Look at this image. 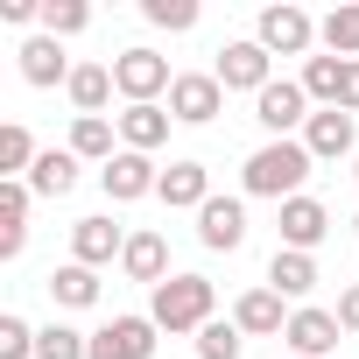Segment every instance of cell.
<instances>
[{"label": "cell", "instance_id": "obj_20", "mask_svg": "<svg viewBox=\"0 0 359 359\" xmlns=\"http://www.w3.org/2000/svg\"><path fill=\"white\" fill-rule=\"evenodd\" d=\"M64 92H71L78 120H106V99H113V64H78Z\"/></svg>", "mask_w": 359, "mask_h": 359}, {"label": "cell", "instance_id": "obj_36", "mask_svg": "<svg viewBox=\"0 0 359 359\" xmlns=\"http://www.w3.org/2000/svg\"><path fill=\"white\" fill-rule=\"evenodd\" d=\"M352 240H359V219H352Z\"/></svg>", "mask_w": 359, "mask_h": 359}, {"label": "cell", "instance_id": "obj_30", "mask_svg": "<svg viewBox=\"0 0 359 359\" xmlns=\"http://www.w3.org/2000/svg\"><path fill=\"white\" fill-rule=\"evenodd\" d=\"M141 15L169 36H184V29H198V0H141Z\"/></svg>", "mask_w": 359, "mask_h": 359}, {"label": "cell", "instance_id": "obj_19", "mask_svg": "<svg viewBox=\"0 0 359 359\" xmlns=\"http://www.w3.org/2000/svg\"><path fill=\"white\" fill-rule=\"evenodd\" d=\"M120 268H127V282H148V289H162V282H169V247H162V233H127V254H120Z\"/></svg>", "mask_w": 359, "mask_h": 359}, {"label": "cell", "instance_id": "obj_26", "mask_svg": "<svg viewBox=\"0 0 359 359\" xmlns=\"http://www.w3.org/2000/svg\"><path fill=\"white\" fill-rule=\"evenodd\" d=\"M113 127H120V120H78V127H71V155H78V162H113V155H120V148H113Z\"/></svg>", "mask_w": 359, "mask_h": 359}, {"label": "cell", "instance_id": "obj_18", "mask_svg": "<svg viewBox=\"0 0 359 359\" xmlns=\"http://www.w3.org/2000/svg\"><path fill=\"white\" fill-rule=\"evenodd\" d=\"M29 184L22 176H8V184H0V261H15L22 247H29Z\"/></svg>", "mask_w": 359, "mask_h": 359}, {"label": "cell", "instance_id": "obj_1", "mask_svg": "<svg viewBox=\"0 0 359 359\" xmlns=\"http://www.w3.org/2000/svg\"><path fill=\"white\" fill-rule=\"evenodd\" d=\"M310 169H317V155L289 134V141H268V148L247 155L240 184H247V198H275V205H289V198H303V176H310Z\"/></svg>", "mask_w": 359, "mask_h": 359}, {"label": "cell", "instance_id": "obj_13", "mask_svg": "<svg viewBox=\"0 0 359 359\" xmlns=\"http://www.w3.org/2000/svg\"><path fill=\"white\" fill-rule=\"evenodd\" d=\"M198 240H205L212 254L247 247V205H240V198H212V205L198 212Z\"/></svg>", "mask_w": 359, "mask_h": 359}, {"label": "cell", "instance_id": "obj_32", "mask_svg": "<svg viewBox=\"0 0 359 359\" xmlns=\"http://www.w3.org/2000/svg\"><path fill=\"white\" fill-rule=\"evenodd\" d=\"M0 359H36V324L29 317H0Z\"/></svg>", "mask_w": 359, "mask_h": 359}, {"label": "cell", "instance_id": "obj_16", "mask_svg": "<svg viewBox=\"0 0 359 359\" xmlns=\"http://www.w3.org/2000/svg\"><path fill=\"white\" fill-rule=\"evenodd\" d=\"M120 254H127V233H120L113 219H78V226H71V261L106 268V261H120Z\"/></svg>", "mask_w": 359, "mask_h": 359}, {"label": "cell", "instance_id": "obj_27", "mask_svg": "<svg viewBox=\"0 0 359 359\" xmlns=\"http://www.w3.org/2000/svg\"><path fill=\"white\" fill-rule=\"evenodd\" d=\"M29 169H36V141H29L22 120H8L0 127V184H8V176H29Z\"/></svg>", "mask_w": 359, "mask_h": 359}, {"label": "cell", "instance_id": "obj_7", "mask_svg": "<svg viewBox=\"0 0 359 359\" xmlns=\"http://www.w3.org/2000/svg\"><path fill=\"white\" fill-rule=\"evenodd\" d=\"M254 120H261L275 141H289V127H310V92H303V78H275V85L254 99Z\"/></svg>", "mask_w": 359, "mask_h": 359}, {"label": "cell", "instance_id": "obj_22", "mask_svg": "<svg viewBox=\"0 0 359 359\" xmlns=\"http://www.w3.org/2000/svg\"><path fill=\"white\" fill-rule=\"evenodd\" d=\"M162 141H169V113H162V106H127V113H120V148L155 155Z\"/></svg>", "mask_w": 359, "mask_h": 359}, {"label": "cell", "instance_id": "obj_17", "mask_svg": "<svg viewBox=\"0 0 359 359\" xmlns=\"http://www.w3.org/2000/svg\"><path fill=\"white\" fill-rule=\"evenodd\" d=\"M233 324H240L247 338H282V331H289V310H282V296L261 282V289H247V296L233 303Z\"/></svg>", "mask_w": 359, "mask_h": 359}, {"label": "cell", "instance_id": "obj_12", "mask_svg": "<svg viewBox=\"0 0 359 359\" xmlns=\"http://www.w3.org/2000/svg\"><path fill=\"white\" fill-rule=\"evenodd\" d=\"M303 148H310L317 162H338V155H359V134H352V113H331V106H317V113H310V127H303Z\"/></svg>", "mask_w": 359, "mask_h": 359}, {"label": "cell", "instance_id": "obj_23", "mask_svg": "<svg viewBox=\"0 0 359 359\" xmlns=\"http://www.w3.org/2000/svg\"><path fill=\"white\" fill-rule=\"evenodd\" d=\"M268 289H275V296H310V289H317V254L275 247V261H268Z\"/></svg>", "mask_w": 359, "mask_h": 359}, {"label": "cell", "instance_id": "obj_28", "mask_svg": "<svg viewBox=\"0 0 359 359\" xmlns=\"http://www.w3.org/2000/svg\"><path fill=\"white\" fill-rule=\"evenodd\" d=\"M36 359H92V338L71 324H43L36 331Z\"/></svg>", "mask_w": 359, "mask_h": 359}, {"label": "cell", "instance_id": "obj_6", "mask_svg": "<svg viewBox=\"0 0 359 359\" xmlns=\"http://www.w3.org/2000/svg\"><path fill=\"white\" fill-rule=\"evenodd\" d=\"M268 64H275V57H268V50H261V43L247 36V43H226V50H219L212 78H219L226 92H254V99H261V92L275 85V71H268Z\"/></svg>", "mask_w": 359, "mask_h": 359}, {"label": "cell", "instance_id": "obj_33", "mask_svg": "<svg viewBox=\"0 0 359 359\" xmlns=\"http://www.w3.org/2000/svg\"><path fill=\"white\" fill-rule=\"evenodd\" d=\"M0 22L22 29V22H43V8H36V0H0Z\"/></svg>", "mask_w": 359, "mask_h": 359}, {"label": "cell", "instance_id": "obj_5", "mask_svg": "<svg viewBox=\"0 0 359 359\" xmlns=\"http://www.w3.org/2000/svg\"><path fill=\"white\" fill-rule=\"evenodd\" d=\"M254 43L268 50V57H310V43H317V22L303 15V8H261V22H254Z\"/></svg>", "mask_w": 359, "mask_h": 359}, {"label": "cell", "instance_id": "obj_34", "mask_svg": "<svg viewBox=\"0 0 359 359\" xmlns=\"http://www.w3.org/2000/svg\"><path fill=\"white\" fill-rule=\"evenodd\" d=\"M338 324H345V331H352V338H359V282H352V289H345V296H338Z\"/></svg>", "mask_w": 359, "mask_h": 359}, {"label": "cell", "instance_id": "obj_31", "mask_svg": "<svg viewBox=\"0 0 359 359\" xmlns=\"http://www.w3.org/2000/svg\"><path fill=\"white\" fill-rule=\"evenodd\" d=\"M240 345H247L240 324H219V317H212V324L198 331V359H240Z\"/></svg>", "mask_w": 359, "mask_h": 359}, {"label": "cell", "instance_id": "obj_21", "mask_svg": "<svg viewBox=\"0 0 359 359\" xmlns=\"http://www.w3.org/2000/svg\"><path fill=\"white\" fill-rule=\"evenodd\" d=\"M22 184H29L36 198H71V184H78V155H71V148H43Z\"/></svg>", "mask_w": 359, "mask_h": 359}, {"label": "cell", "instance_id": "obj_29", "mask_svg": "<svg viewBox=\"0 0 359 359\" xmlns=\"http://www.w3.org/2000/svg\"><path fill=\"white\" fill-rule=\"evenodd\" d=\"M85 22H92L85 0H43V36H57V43H64V36H78Z\"/></svg>", "mask_w": 359, "mask_h": 359}, {"label": "cell", "instance_id": "obj_11", "mask_svg": "<svg viewBox=\"0 0 359 359\" xmlns=\"http://www.w3.org/2000/svg\"><path fill=\"white\" fill-rule=\"evenodd\" d=\"M155 198H162L169 212H205V205H212V169H205V162H169Z\"/></svg>", "mask_w": 359, "mask_h": 359}, {"label": "cell", "instance_id": "obj_4", "mask_svg": "<svg viewBox=\"0 0 359 359\" xmlns=\"http://www.w3.org/2000/svg\"><path fill=\"white\" fill-rule=\"evenodd\" d=\"M226 113V85L212 71H176L169 85V120H184V127H212Z\"/></svg>", "mask_w": 359, "mask_h": 359}, {"label": "cell", "instance_id": "obj_10", "mask_svg": "<svg viewBox=\"0 0 359 359\" xmlns=\"http://www.w3.org/2000/svg\"><path fill=\"white\" fill-rule=\"evenodd\" d=\"M92 359H155V317H113L92 331Z\"/></svg>", "mask_w": 359, "mask_h": 359}, {"label": "cell", "instance_id": "obj_2", "mask_svg": "<svg viewBox=\"0 0 359 359\" xmlns=\"http://www.w3.org/2000/svg\"><path fill=\"white\" fill-rule=\"evenodd\" d=\"M212 303H219V296H212L205 275H169V282L155 289L148 317H155V331L176 338V331H205V324H212Z\"/></svg>", "mask_w": 359, "mask_h": 359}, {"label": "cell", "instance_id": "obj_14", "mask_svg": "<svg viewBox=\"0 0 359 359\" xmlns=\"http://www.w3.org/2000/svg\"><path fill=\"white\" fill-rule=\"evenodd\" d=\"M71 71H78V64L64 57V43H57V36H29V43H22V78H29L36 92L71 85Z\"/></svg>", "mask_w": 359, "mask_h": 359}, {"label": "cell", "instance_id": "obj_25", "mask_svg": "<svg viewBox=\"0 0 359 359\" xmlns=\"http://www.w3.org/2000/svg\"><path fill=\"white\" fill-rule=\"evenodd\" d=\"M317 43H324L331 57H352V64H359V0H338V8L317 22Z\"/></svg>", "mask_w": 359, "mask_h": 359}, {"label": "cell", "instance_id": "obj_3", "mask_svg": "<svg viewBox=\"0 0 359 359\" xmlns=\"http://www.w3.org/2000/svg\"><path fill=\"white\" fill-rule=\"evenodd\" d=\"M169 85H176V78H169V57H155V50H141V43L113 57V92H120L127 106H155Z\"/></svg>", "mask_w": 359, "mask_h": 359}, {"label": "cell", "instance_id": "obj_8", "mask_svg": "<svg viewBox=\"0 0 359 359\" xmlns=\"http://www.w3.org/2000/svg\"><path fill=\"white\" fill-rule=\"evenodd\" d=\"M99 184H106V198H113V205H134V198H155V191H162V169H155V155L120 148V155L99 169Z\"/></svg>", "mask_w": 359, "mask_h": 359}, {"label": "cell", "instance_id": "obj_9", "mask_svg": "<svg viewBox=\"0 0 359 359\" xmlns=\"http://www.w3.org/2000/svg\"><path fill=\"white\" fill-rule=\"evenodd\" d=\"M289 359H331V345L345 338V324H338V310H289Z\"/></svg>", "mask_w": 359, "mask_h": 359}, {"label": "cell", "instance_id": "obj_24", "mask_svg": "<svg viewBox=\"0 0 359 359\" xmlns=\"http://www.w3.org/2000/svg\"><path fill=\"white\" fill-rule=\"evenodd\" d=\"M50 296H57L64 310H92V303H99V268H85V261L50 268Z\"/></svg>", "mask_w": 359, "mask_h": 359}, {"label": "cell", "instance_id": "obj_35", "mask_svg": "<svg viewBox=\"0 0 359 359\" xmlns=\"http://www.w3.org/2000/svg\"><path fill=\"white\" fill-rule=\"evenodd\" d=\"M352 176H359V155H352Z\"/></svg>", "mask_w": 359, "mask_h": 359}, {"label": "cell", "instance_id": "obj_15", "mask_svg": "<svg viewBox=\"0 0 359 359\" xmlns=\"http://www.w3.org/2000/svg\"><path fill=\"white\" fill-rule=\"evenodd\" d=\"M324 233H331V212H324L317 198H289V205H282V247L317 254V247H324Z\"/></svg>", "mask_w": 359, "mask_h": 359}]
</instances>
